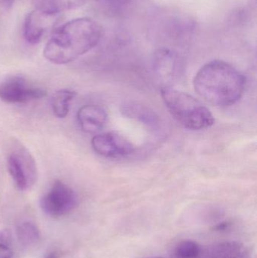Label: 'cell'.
<instances>
[{
  "label": "cell",
  "instance_id": "16",
  "mask_svg": "<svg viewBox=\"0 0 257 258\" xmlns=\"http://www.w3.org/2000/svg\"><path fill=\"white\" fill-rule=\"evenodd\" d=\"M10 242V236L7 232H0V258H12L13 251L11 248Z\"/></svg>",
  "mask_w": 257,
  "mask_h": 258
},
{
  "label": "cell",
  "instance_id": "8",
  "mask_svg": "<svg viewBox=\"0 0 257 258\" xmlns=\"http://www.w3.org/2000/svg\"><path fill=\"white\" fill-rule=\"evenodd\" d=\"M57 15L36 9L29 13L24 20V36L26 40L33 45L39 43L45 33L55 24Z\"/></svg>",
  "mask_w": 257,
  "mask_h": 258
},
{
  "label": "cell",
  "instance_id": "11",
  "mask_svg": "<svg viewBox=\"0 0 257 258\" xmlns=\"http://www.w3.org/2000/svg\"><path fill=\"white\" fill-rule=\"evenodd\" d=\"M85 0H33L36 10L50 15H58L65 11L76 9L84 4Z\"/></svg>",
  "mask_w": 257,
  "mask_h": 258
},
{
  "label": "cell",
  "instance_id": "17",
  "mask_svg": "<svg viewBox=\"0 0 257 258\" xmlns=\"http://www.w3.org/2000/svg\"><path fill=\"white\" fill-rule=\"evenodd\" d=\"M104 6L110 9H121L127 6L131 0H98Z\"/></svg>",
  "mask_w": 257,
  "mask_h": 258
},
{
  "label": "cell",
  "instance_id": "13",
  "mask_svg": "<svg viewBox=\"0 0 257 258\" xmlns=\"http://www.w3.org/2000/svg\"><path fill=\"white\" fill-rule=\"evenodd\" d=\"M76 92L69 89H62L54 94L51 107L54 116L59 119H64L69 111V104L75 98Z\"/></svg>",
  "mask_w": 257,
  "mask_h": 258
},
{
  "label": "cell",
  "instance_id": "10",
  "mask_svg": "<svg viewBox=\"0 0 257 258\" xmlns=\"http://www.w3.org/2000/svg\"><path fill=\"white\" fill-rule=\"evenodd\" d=\"M206 258H248V253L240 242H223L211 247Z\"/></svg>",
  "mask_w": 257,
  "mask_h": 258
},
{
  "label": "cell",
  "instance_id": "4",
  "mask_svg": "<svg viewBox=\"0 0 257 258\" xmlns=\"http://www.w3.org/2000/svg\"><path fill=\"white\" fill-rule=\"evenodd\" d=\"M7 168L15 186L19 190H27L37 180L36 162L25 147H18L9 154Z\"/></svg>",
  "mask_w": 257,
  "mask_h": 258
},
{
  "label": "cell",
  "instance_id": "6",
  "mask_svg": "<svg viewBox=\"0 0 257 258\" xmlns=\"http://www.w3.org/2000/svg\"><path fill=\"white\" fill-rule=\"evenodd\" d=\"M46 95L43 89L33 86L20 76L9 77L0 83V100L7 104H27Z\"/></svg>",
  "mask_w": 257,
  "mask_h": 258
},
{
  "label": "cell",
  "instance_id": "21",
  "mask_svg": "<svg viewBox=\"0 0 257 258\" xmlns=\"http://www.w3.org/2000/svg\"><path fill=\"white\" fill-rule=\"evenodd\" d=\"M152 258H164V257H152Z\"/></svg>",
  "mask_w": 257,
  "mask_h": 258
},
{
  "label": "cell",
  "instance_id": "15",
  "mask_svg": "<svg viewBox=\"0 0 257 258\" xmlns=\"http://www.w3.org/2000/svg\"><path fill=\"white\" fill-rule=\"evenodd\" d=\"M200 254L201 247L199 243L187 239L177 244L172 258H199Z\"/></svg>",
  "mask_w": 257,
  "mask_h": 258
},
{
  "label": "cell",
  "instance_id": "12",
  "mask_svg": "<svg viewBox=\"0 0 257 258\" xmlns=\"http://www.w3.org/2000/svg\"><path fill=\"white\" fill-rule=\"evenodd\" d=\"M179 66V58L169 50H161L155 57V68L162 77L172 78Z\"/></svg>",
  "mask_w": 257,
  "mask_h": 258
},
{
  "label": "cell",
  "instance_id": "14",
  "mask_svg": "<svg viewBox=\"0 0 257 258\" xmlns=\"http://www.w3.org/2000/svg\"><path fill=\"white\" fill-rule=\"evenodd\" d=\"M17 235L20 243L24 247L33 246L41 239L40 231L37 226L30 221H26L18 226Z\"/></svg>",
  "mask_w": 257,
  "mask_h": 258
},
{
  "label": "cell",
  "instance_id": "5",
  "mask_svg": "<svg viewBox=\"0 0 257 258\" xmlns=\"http://www.w3.org/2000/svg\"><path fill=\"white\" fill-rule=\"evenodd\" d=\"M78 205V197L72 188L60 180H56L42 197V210L49 216L58 218L72 212Z\"/></svg>",
  "mask_w": 257,
  "mask_h": 258
},
{
  "label": "cell",
  "instance_id": "18",
  "mask_svg": "<svg viewBox=\"0 0 257 258\" xmlns=\"http://www.w3.org/2000/svg\"><path fill=\"white\" fill-rule=\"evenodd\" d=\"M231 224L229 222H222L214 227V230L217 231H225L230 227Z\"/></svg>",
  "mask_w": 257,
  "mask_h": 258
},
{
  "label": "cell",
  "instance_id": "9",
  "mask_svg": "<svg viewBox=\"0 0 257 258\" xmlns=\"http://www.w3.org/2000/svg\"><path fill=\"white\" fill-rule=\"evenodd\" d=\"M77 119L82 131L86 133L95 134L101 132L107 125L108 114L101 106L89 104L78 110Z\"/></svg>",
  "mask_w": 257,
  "mask_h": 258
},
{
  "label": "cell",
  "instance_id": "1",
  "mask_svg": "<svg viewBox=\"0 0 257 258\" xmlns=\"http://www.w3.org/2000/svg\"><path fill=\"white\" fill-rule=\"evenodd\" d=\"M102 36V27L95 20H72L54 30L44 48V57L55 64L70 63L96 47Z\"/></svg>",
  "mask_w": 257,
  "mask_h": 258
},
{
  "label": "cell",
  "instance_id": "19",
  "mask_svg": "<svg viewBox=\"0 0 257 258\" xmlns=\"http://www.w3.org/2000/svg\"><path fill=\"white\" fill-rule=\"evenodd\" d=\"M15 0H0V4L6 9L12 7Z\"/></svg>",
  "mask_w": 257,
  "mask_h": 258
},
{
  "label": "cell",
  "instance_id": "2",
  "mask_svg": "<svg viewBox=\"0 0 257 258\" xmlns=\"http://www.w3.org/2000/svg\"><path fill=\"white\" fill-rule=\"evenodd\" d=\"M246 78L236 68L222 60H214L202 67L194 79L198 95L217 107L233 105L245 90Z\"/></svg>",
  "mask_w": 257,
  "mask_h": 258
},
{
  "label": "cell",
  "instance_id": "3",
  "mask_svg": "<svg viewBox=\"0 0 257 258\" xmlns=\"http://www.w3.org/2000/svg\"><path fill=\"white\" fill-rule=\"evenodd\" d=\"M161 95L172 116L185 128L202 130L214 125L209 109L193 95L168 86L161 88Z\"/></svg>",
  "mask_w": 257,
  "mask_h": 258
},
{
  "label": "cell",
  "instance_id": "7",
  "mask_svg": "<svg viewBox=\"0 0 257 258\" xmlns=\"http://www.w3.org/2000/svg\"><path fill=\"white\" fill-rule=\"evenodd\" d=\"M92 145L97 153L107 158L122 157L134 152L132 143L116 132L95 135L92 138Z\"/></svg>",
  "mask_w": 257,
  "mask_h": 258
},
{
  "label": "cell",
  "instance_id": "20",
  "mask_svg": "<svg viewBox=\"0 0 257 258\" xmlns=\"http://www.w3.org/2000/svg\"><path fill=\"white\" fill-rule=\"evenodd\" d=\"M45 258H60V254L57 252H51Z\"/></svg>",
  "mask_w": 257,
  "mask_h": 258
}]
</instances>
